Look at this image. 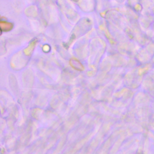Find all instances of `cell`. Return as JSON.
Segmentation results:
<instances>
[{
  "label": "cell",
  "mask_w": 154,
  "mask_h": 154,
  "mask_svg": "<svg viewBox=\"0 0 154 154\" xmlns=\"http://www.w3.org/2000/svg\"><path fill=\"white\" fill-rule=\"evenodd\" d=\"M1 28L2 30L5 31H9L13 28V25L11 23L7 22H1Z\"/></svg>",
  "instance_id": "cell-1"
},
{
  "label": "cell",
  "mask_w": 154,
  "mask_h": 154,
  "mask_svg": "<svg viewBox=\"0 0 154 154\" xmlns=\"http://www.w3.org/2000/svg\"><path fill=\"white\" fill-rule=\"evenodd\" d=\"M70 64L71 66L75 69L79 70H82L83 69V66L77 60H71L70 61Z\"/></svg>",
  "instance_id": "cell-2"
},
{
  "label": "cell",
  "mask_w": 154,
  "mask_h": 154,
  "mask_svg": "<svg viewBox=\"0 0 154 154\" xmlns=\"http://www.w3.org/2000/svg\"><path fill=\"white\" fill-rule=\"evenodd\" d=\"M153 12H154V10H153Z\"/></svg>",
  "instance_id": "cell-3"
}]
</instances>
